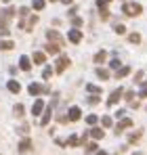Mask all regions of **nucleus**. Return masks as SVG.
<instances>
[{
	"mask_svg": "<svg viewBox=\"0 0 147 155\" xmlns=\"http://www.w3.org/2000/svg\"><path fill=\"white\" fill-rule=\"evenodd\" d=\"M122 11H124V15H128V17H137V15H141V4L139 2H126L122 6Z\"/></svg>",
	"mask_w": 147,
	"mask_h": 155,
	"instance_id": "f257e3e1",
	"label": "nucleus"
},
{
	"mask_svg": "<svg viewBox=\"0 0 147 155\" xmlns=\"http://www.w3.org/2000/svg\"><path fill=\"white\" fill-rule=\"evenodd\" d=\"M27 92L32 94V97H38V94H42V92H49V86H42V84H29V88H27Z\"/></svg>",
	"mask_w": 147,
	"mask_h": 155,
	"instance_id": "f03ea898",
	"label": "nucleus"
},
{
	"mask_svg": "<svg viewBox=\"0 0 147 155\" xmlns=\"http://www.w3.org/2000/svg\"><path fill=\"white\" fill-rule=\"evenodd\" d=\"M67 67H70V57H59V61H57V65H55V71H57V74H63Z\"/></svg>",
	"mask_w": 147,
	"mask_h": 155,
	"instance_id": "7ed1b4c3",
	"label": "nucleus"
},
{
	"mask_svg": "<svg viewBox=\"0 0 147 155\" xmlns=\"http://www.w3.org/2000/svg\"><path fill=\"white\" fill-rule=\"evenodd\" d=\"M46 38H49V40L53 42V44H59V46L63 44V40H61L59 31H55V29H49V31H46Z\"/></svg>",
	"mask_w": 147,
	"mask_h": 155,
	"instance_id": "20e7f679",
	"label": "nucleus"
},
{
	"mask_svg": "<svg viewBox=\"0 0 147 155\" xmlns=\"http://www.w3.org/2000/svg\"><path fill=\"white\" fill-rule=\"evenodd\" d=\"M67 40H70L72 44H78V42L82 40V31H80V29H70V34H67Z\"/></svg>",
	"mask_w": 147,
	"mask_h": 155,
	"instance_id": "39448f33",
	"label": "nucleus"
},
{
	"mask_svg": "<svg viewBox=\"0 0 147 155\" xmlns=\"http://www.w3.org/2000/svg\"><path fill=\"white\" fill-rule=\"evenodd\" d=\"M130 126H132V120H130V117H124L122 122H120V124L116 126V134H122L124 130H126V128H130Z\"/></svg>",
	"mask_w": 147,
	"mask_h": 155,
	"instance_id": "423d86ee",
	"label": "nucleus"
},
{
	"mask_svg": "<svg viewBox=\"0 0 147 155\" xmlns=\"http://www.w3.org/2000/svg\"><path fill=\"white\" fill-rule=\"evenodd\" d=\"M42 111H44V103H42L40 99H36V103L32 105V115H34V117H38Z\"/></svg>",
	"mask_w": 147,
	"mask_h": 155,
	"instance_id": "0eeeda50",
	"label": "nucleus"
},
{
	"mask_svg": "<svg viewBox=\"0 0 147 155\" xmlns=\"http://www.w3.org/2000/svg\"><path fill=\"white\" fill-rule=\"evenodd\" d=\"M80 115H82L80 107H70V111H67V117H70V122H78V120H80Z\"/></svg>",
	"mask_w": 147,
	"mask_h": 155,
	"instance_id": "6e6552de",
	"label": "nucleus"
},
{
	"mask_svg": "<svg viewBox=\"0 0 147 155\" xmlns=\"http://www.w3.org/2000/svg\"><path fill=\"white\" fill-rule=\"evenodd\" d=\"M120 97H122V88H118V90H114L111 94H109V99H107V105H116L120 101Z\"/></svg>",
	"mask_w": 147,
	"mask_h": 155,
	"instance_id": "1a4fd4ad",
	"label": "nucleus"
},
{
	"mask_svg": "<svg viewBox=\"0 0 147 155\" xmlns=\"http://www.w3.org/2000/svg\"><path fill=\"white\" fill-rule=\"evenodd\" d=\"M6 88H9V92H13V94H17V92L21 90V84H19L17 80H11V82L6 84Z\"/></svg>",
	"mask_w": 147,
	"mask_h": 155,
	"instance_id": "9d476101",
	"label": "nucleus"
},
{
	"mask_svg": "<svg viewBox=\"0 0 147 155\" xmlns=\"http://www.w3.org/2000/svg\"><path fill=\"white\" fill-rule=\"evenodd\" d=\"M27 151H32V140L29 138H23L19 143V153H27Z\"/></svg>",
	"mask_w": 147,
	"mask_h": 155,
	"instance_id": "9b49d317",
	"label": "nucleus"
},
{
	"mask_svg": "<svg viewBox=\"0 0 147 155\" xmlns=\"http://www.w3.org/2000/svg\"><path fill=\"white\" fill-rule=\"evenodd\" d=\"M53 105H55V103H50L49 107L44 109V113H42V126H46V124L50 122V113H53Z\"/></svg>",
	"mask_w": 147,
	"mask_h": 155,
	"instance_id": "f8f14e48",
	"label": "nucleus"
},
{
	"mask_svg": "<svg viewBox=\"0 0 147 155\" xmlns=\"http://www.w3.org/2000/svg\"><path fill=\"white\" fill-rule=\"evenodd\" d=\"M32 61H34V63H38V65H42V63L46 61V54L38 51V52H34V54H32Z\"/></svg>",
	"mask_w": 147,
	"mask_h": 155,
	"instance_id": "ddd939ff",
	"label": "nucleus"
},
{
	"mask_svg": "<svg viewBox=\"0 0 147 155\" xmlns=\"http://www.w3.org/2000/svg\"><path fill=\"white\" fill-rule=\"evenodd\" d=\"M82 140H86V134H84L82 138H80V136H76V134H72V136H70V140H67V145H72V147H78Z\"/></svg>",
	"mask_w": 147,
	"mask_h": 155,
	"instance_id": "4468645a",
	"label": "nucleus"
},
{
	"mask_svg": "<svg viewBox=\"0 0 147 155\" xmlns=\"http://www.w3.org/2000/svg\"><path fill=\"white\" fill-rule=\"evenodd\" d=\"M15 42L13 40H0V51H13Z\"/></svg>",
	"mask_w": 147,
	"mask_h": 155,
	"instance_id": "2eb2a0df",
	"label": "nucleus"
},
{
	"mask_svg": "<svg viewBox=\"0 0 147 155\" xmlns=\"http://www.w3.org/2000/svg\"><path fill=\"white\" fill-rule=\"evenodd\" d=\"M19 67H21L23 71H29V69H32V63H29L27 57H21V59H19Z\"/></svg>",
	"mask_w": 147,
	"mask_h": 155,
	"instance_id": "dca6fc26",
	"label": "nucleus"
},
{
	"mask_svg": "<svg viewBox=\"0 0 147 155\" xmlns=\"http://www.w3.org/2000/svg\"><path fill=\"white\" fill-rule=\"evenodd\" d=\"M59 48H61L59 44H53V42H49V44H46V52H49V54H57V52H59Z\"/></svg>",
	"mask_w": 147,
	"mask_h": 155,
	"instance_id": "f3484780",
	"label": "nucleus"
},
{
	"mask_svg": "<svg viewBox=\"0 0 147 155\" xmlns=\"http://www.w3.org/2000/svg\"><path fill=\"white\" fill-rule=\"evenodd\" d=\"M141 134H143V130H137V132H132V134L128 136V143H139Z\"/></svg>",
	"mask_w": 147,
	"mask_h": 155,
	"instance_id": "a211bd4d",
	"label": "nucleus"
},
{
	"mask_svg": "<svg viewBox=\"0 0 147 155\" xmlns=\"http://www.w3.org/2000/svg\"><path fill=\"white\" fill-rule=\"evenodd\" d=\"M32 8L34 11H42L44 8V0H32Z\"/></svg>",
	"mask_w": 147,
	"mask_h": 155,
	"instance_id": "6ab92c4d",
	"label": "nucleus"
},
{
	"mask_svg": "<svg viewBox=\"0 0 147 155\" xmlns=\"http://www.w3.org/2000/svg\"><path fill=\"white\" fill-rule=\"evenodd\" d=\"M105 57H107V54H105V51H99L97 54H95V63H97V65H101V63L105 61Z\"/></svg>",
	"mask_w": 147,
	"mask_h": 155,
	"instance_id": "aec40b11",
	"label": "nucleus"
},
{
	"mask_svg": "<svg viewBox=\"0 0 147 155\" xmlns=\"http://www.w3.org/2000/svg\"><path fill=\"white\" fill-rule=\"evenodd\" d=\"M95 74H97V78H99V80H107V78H109V71H107V69H101V67H99V69L95 71Z\"/></svg>",
	"mask_w": 147,
	"mask_h": 155,
	"instance_id": "412c9836",
	"label": "nucleus"
},
{
	"mask_svg": "<svg viewBox=\"0 0 147 155\" xmlns=\"http://www.w3.org/2000/svg\"><path fill=\"white\" fill-rule=\"evenodd\" d=\"M128 74H130V67H122V69H118V71H116V78L120 80V78H126Z\"/></svg>",
	"mask_w": 147,
	"mask_h": 155,
	"instance_id": "4be33fe9",
	"label": "nucleus"
},
{
	"mask_svg": "<svg viewBox=\"0 0 147 155\" xmlns=\"http://www.w3.org/2000/svg\"><path fill=\"white\" fill-rule=\"evenodd\" d=\"M36 23H38V17H36V15H34V17H29V21H27V25H25V29H27V31H32V29H34V25H36Z\"/></svg>",
	"mask_w": 147,
	"mask_h": 155,
	"instance_id": "5701e85b",
	"label": "nucleus"
},
{
	"mask_svg": "<svg viewBox=\"0 0 147 155\" xmlns=\"http://www.w3.org/2000/svg\"><path fill=\"white\" fill-rule=\"evenodd\" d=\"M91 136L97 138V140H99V138H103V130H101V128H93V130H91Z\"/></svg>",
	"mask_w": 147,
	"mask_h": 155,
	"instance_id": "b1692460",
	"label": "nucleus"
},
{
	"mask_svg": "<svg viewBox=\"0 0 147 155\" xmlns=\"http://www.w3.org/2000/svg\"><path fill=\"white\" fill-rule=\"evenodd\" d=\"M99 15H101L103 19H107V17H109V11H107V4H103V6H99Z\"/></svg>",
	"mask_w": 147,
	"mask_h": 155,
	"instance_id": "393cba45",
	"label": "nucleus"
},
{
	"mask_svg": "<svg viewBox=\"0 0 147 155\" xmlns=\"http://www.w3.org/2000/svg\"><path fill=\"white\" fill-rule=\"evenodd\" d=\"M86 90H88V92H93V94H99V92H101V88L95 86V84H86Z\"/></svg>",
	"mask_w": 147,
	"mask_h": 155,
	"instance_id": "a878e982",
	"label": "nucleus"
},
{
	"mask_svg": "<svg viewBox=\"0 0 147 155\" xmlns=\"http://www.w3.org/2000/svg\"><path fill=\"white\" fill-rule=\"evenodd\" d=\"M128 40H130L132 44H139V42H141V36H139V34L135 31V34H130V36H128Z\"/></svg>",
	"mask_w": 147,
	"mask_h": 155,
	"instance_id": "bb28decb",
	"label": "nucleus"
},
{
	"mask_svg": "<svg viewBox=\"0 0 147 155\" xmlns=\"http://www.w3.org/2000/svg\"><path fill=\"white\" fill-rule=\"evenodd\" d=\"M101 124H103V128H109V126H111V117H109V115H103Z\"/></svg>",
	"mask_w": 147,
	"mask_h": 155,
	"instance_id": "cd10ccee",
	"label": "nucleus"
},
{
	"mask_svg": "<svg viewBox=\"0 0 147 155\" xmlns=\"http://www.w3.org/2000/svg\"><path fill=\"white\" fill-rule=\"evenodd\" d=\"M13 111H15V115H17V117H21V115H23V105H15V109H13Z\"/></svg>",
	"mask_w": 147,
	"mask_h": 155,
	"instance_id": "c85d7f7f",
	"label": "nucleus"
},
{
	"mask_svg": "<svg viewBox=\"0 0 147 155\" xmlns=\"http://www.w3.org/2000/svg\"><path fill=\"white\" fill-rule=\"evenodd\" d=\"M114 31H116V34H126V27H124L122 23H116V25H114Z\"/></svg>",
	"mask_w": 147,
	"mask_h": 155,
	"instance_id": "c756f323",
	"label": "nucleus"
},
{
	"mask_svg": "<svg viewBox=\"0 0 147 155\" xmlns=\"http://www.w3.org/2000/svg\"><path fill=\"white\" fill-rule=\"evenodd\" d=\"M97 115H88V117H86V124H91V126H95V124H97Z\"/></svg>",
	"mask_w": 147,
	"mask_h": 155,
	"instance_id": "7c9ffc66",
	"label": "nucleus"
},
{
	"mask_svg": "<svg viewBox=\"0 0 147 155\" xmlns=\"http://www.w3.org/2000/svg\"><path fill=\"white\" fill-rule=\"evenodd\" d=\"M50 76H53V67H46V69L42 71V78H44V80H49Z\"/></svg>",
	"mask_w": 147,
	"mask_h": 155,
	"instance_id": "2f4dec72",
	"label": "nucleus"
},
{
	"mask_svg": "<svg viewBox=\"0 0 147 155\" xmlns=\"http://www.w3.org/2000/svg\"><path fill=\"white\" fill-rule=\"evenodd\" d=\"M72 23H74V29H78V27L82 25V19H80V17H74V19H72Z\"/></svg>",
	"mask_w": 147,
	"mask_h": 155,
	"instance_id": "473e14b6",
	"label": "nucleus"
},
{
	"mask_svg": "<svg viewBox=\"0 0 147 155\" xmlns=\"http://www.w3.org/2000/svg\"><path fill=\"white\" fill-rule=\"evenodd\" d=\"M88 103H91V105H97V103H99V97H97V94L88 97Z\"/></svg>",
	"mask_w": 147,
	"mask_h": 155,
	"instance_id": "72a5a7b5",
	"label": "nucleus"
},
{
	"mask_svg": "<svg viewBox=\"0 0 147 155\" xmlns=\"http://www.w3.org/2000/svg\"><path fill=\"white\" fill-rule=\"evenodd\" d=\"M111 67L114 69H120V59H111Z\"/></svg>",
	"mask_w": 147,
	"mask_h": 155,
	"instance_id": "f704fd0d",
	"label": "nucleus"
},
{
	"mask_svg": "<svg viewBox=\"0 0 147 155\" xmlns=\"http://www.w3.org/2000/svg\"><path fill=\"white\" fill-rule=\"evenodd\" d=\"M86 149H88V153H93V151H97V145H95V143H91Z\"/></svg>",
	"mask_w": 147,
	"mask_h": 155,
	"instance_id": "c9c22d12",
	"label": "nucleus"
},
{
	"mask_svg": "<svg viewBox=\"0 0 147 155\" xmlns=\"http://www.w3.org/2000/svg\"><path fill=\"white\" fill-rule=\"evenodd\" d=\"M135 82H143V71H139V74L135 76Z\"/></svg>",
	"mask_w": 147,
	"mask_h": 155,
	"instance_id": "e433bc0d",
	"label": "nucleus"
},
{
	"mask_svg": "<svg viewBox=\"0 0 147 155\" xmlns=\"http://www.w3.org/2000/svg\"><path fill=\"white\" fill-rule=\"evenodd\" d=\"M27 13H29V8H25V6H23V8H19V15H21V17H25Z\"/></svg>",
	"mask_w": 147,
	"mask_h": 155,
	"instance_id": "4c0bfd02",
	"label": "nucleus"
},
{
	"mask_svg": "<svg viewBox=\"0 0 147 155\" xmlns=\"http://www.w3.org/2000/svg\"><path fill=\"white\" fill-rule=\"evenodd\" d=\"M139 97H143V99L147 97V86H143V88H141V92H139Z\"/></svg>",
	"mask_w": 147,
	"mask_h": 155,
	"instance_id": "58836bf2",
	"label": "nucleus"
},
{
	"mask_svg": "<svg viewBox=\"0 0 147 155\" xmlns=\"http://www.w3.org/2000/svg\"><path fill=\"white\" fill-rule=\"evenodd\" d=\"M126 99L132 103V99H135V92H130V90H128V92H126Z\"/></svg>",
	"mask_w": 147,
	"mask_h": 155,
	"instance_id": "ea45409f",
	"label": "nucleus"
},
{
	"mask_svg": "<svg viewBox=\"0 0 147 155\" xmlns=\"http://www.w3.org/2000/svg\"><path fill=\"white\" fill-rule=\"evenodd\" d=\"M107 2H111V0H97V6H103V4H107Z\"/></svg>",
	"mask_w": 147,
	"mask_h": 155,
	"instance_id": "a19ab883",
	"label": "nucleus"
},
{
	"mask_svg": "<svg viewBox=\"0 0 147 155\" xmlns=\"http://www.w3.org/2000/svg\"><path fill=\"white\" fill-rule=\"evenodd\" d=\"M61 2H63V4H72L74 0H61Z\"/></svg>",
	"mask_w": 147,
	"mask_h": 155,
	"instance_id": "79ce46f5",
	"label": "nucleus"
},
{
	"mask_svg": "<svg viewBox=\"0 0 147 155\" xmlns=\"http://www.w3.org/2000/svg\"><path fill=\"white\" fill-rule=\"evenodd\" d=\"M97 155H107V153H105V151H97Z\"/></svg>",
	"mask_w": 147,
	"mask_h": 155,
	"instance_id": "37998d69",
	"label": "nucleus"
},
{
	"mask_svg": "<svg viewBox=\"0 0 147 155\" xmlns=\"http://www.w3.org/2000/svg\"><path fill=\"white\" fill-rule=\"evenodd\" d=\"M2 2H9V0H2Z\"/></svg>",
	"mask_w": 147,
	"mask_h": 155,
	"instance_id": "c03bdc74",
	"label": "nucleus"
},
{
	"mask_svg": "<svg viewBox=\"0 0 147 155\" xmlns=\"http://www.w3.org/2000/svg\"><path fill=\"white\" fill-rule=\"evenodd\" d=\"M50 2H55V0H50Z\"/></svg>",
	"mask_w": 147,
	"mask_h": 155,
	"instance_id": "a18cd8bd",
	"label": "nucleus"
}]
</instances>
